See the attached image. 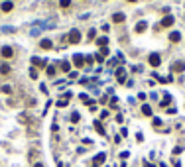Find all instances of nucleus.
Here are the masks:
<instances>
[{"mask_svg":"<svg viewBox=\"0 0 185 167\" xmlns=\"http://www.w3.org/2000/svg\"><path fill=\"white\" fill-rule=\"evenodd\" d=\"M173 22H175V18L173 16H164V20H161V28H169V26H173Z\"/></svg>","mask_w":185,"mask_h":167,"instance_id":"nucleus-3","label":"nucleus"},{"mask_svg":"<svg viewBox=\"0 0 185 167\" xmlns=\"http://www.w3.org/2000/svg\"><path fill=\"white\" fill-rule=\"evenodd\" d=\"M61 71H63V73H69V71H71V63L69 61H61Z\"/></svg>","mask_w":185,"mask_h":167,"instance_id":"nucleus-13","label":"nucleus"},{"mask_svg":"<svg viewBox=\"0 0 185 167\" xmlns=\"http://www.w3.org/2000/svg\"><path fill=\"white\" fill-rule=\"evenodd\" d=\"M67 104H69V98H67V97H63V98L57 100V106H59V108H63V106H67Z\"/></svg>","mask_w":185,"mask_h":167,"instance_id":"nucleus-15","label":"nucleus"},{"mask_svg":"<svg viewBox=\"0 0 185 167\" xmlns=\"http://www.w3.org/2000/svg\"><path fill=\"white\" fill-rule=\"evenodd\" d=\"M105 159H106L105 154H99L97 157H95V163H97V165H99V163H105Z\"/></svg>","mask_w":185,"mask_h":167,"instance_id":"nucleus-17","label":"nucleus"},{"mask_svg":"<svg viewBox=\"0 0 185 167\" xmlns=\"http://www.w3.org/2000/svg\"><path fill=\"white\" fill-rule=\"evenodd\" d=\"M160 63H161L160 55H158V53H152V55H150V65H152V67H160Z\"/></svg>","mask_w":185,"mask_h":167,"instance_id":"nucleus-4","label":"nucleus"},{"mask_svg":"<svg viewBox=\"0 0 185 167\" xmlns=\"http://www.w3.org/2000/svg\"><path fill=\"white\" fill-rule=\"evenodd\" d=\"M154 126H161V120L160 118H154Z\"/></svg>","mask_w":185,"mask_h":167,"instance_id":"nucleus-29","label":"nucleus"},{"mask_svg":"<svg viewBox=\"0 0 185 167\" xmlns=\"http://www.w3.org/2000/svg\"><path fill=\"white\" fill-rule=\"evenodd\" d=\"M2 92H6V94H8V92H12V89H10L8 85H4V86H2Z\"/></svg>","mask_w":185,"mask_h":167,"instance_id":"nucleus-27","label":"nucleus"},{"mask_svg":"<svg viewBox=\"0 0 185 167\" xmlns=\"http://www.w3.org/2000/svg\"><path fill=\"white\" fill-rule=\"evenodd\" d=\"M116 77H118V83H124V79H126V71H124L122 67L116 69Z\"/></svg>","mask_w":185,"mask_h":167,"instance_id":"nucleus-6","label":"nucleus"},{"mask_svg":"<svg viewBox=\"0 0 185 167\" xmlns=\"http://www.w3.org/2000/svg\"><path fill=\"white\" fill-rule=\"evenodd\" d=\"M97 45H101V47L108 45V38H99V39H97Z\"/></svg>","mask_w":185,"mask_h":167,"instance_id":"nucleus-18","label":"nucleus"},{"mask_svg":"<svg viewBox=\"0 0 185 167\" xmlns=\"http://www.w3.org/2000/svg\"><path fill=\"white\" fill-rule=\"evenodd\" d=\"M171 71H175V73H181V71H185V63L183 61H177L171 65Z\"/></svg>","mask_w":185,"mask_h":167,"instance_id":"nucleus-5","label":"nucleus"},{"mask_svg":"<svg viewBox=\"0 0 185 167\" xmlns=\"http://www.w3.org/2000/svg\"><path fill=\"white\" fill-rule=\"evenodd\" d=\"M79 118H81L79 112H73V114H71V122H79Z\"/></svg>","mask_w":185,"mask_h":167,"instance_id":"nucleus-23","label":"nucleus"},{"mask_svg":"<svg viewBox=\"0 0 185 167\" xmlns=\"http://www.w3.org/2000/svg\"><path fill=\"white\" fill-rule=\"evenodd\" d=\"M0 73H2V75H6V73H10V65H0Z\"/></svg>","mask_w":185,"mask_h":167,"instance_id":"nucleus-20","label":"nucleus"},{"mask_svg":"<svg viewBox=\"0 0 185 167\" xmlns=\"http://www.w3.org/2000/svg\"><path fill=\"white\" fill-rule=\"evenodd\" d=\"M181 39V34L179 32H171V34H169V41H173V43H177V41H179Z\"/></svg>","mask_w":185,"mask_h":167,"instance_id":"nucleus-7","label":"nucleus"},{"mask_svg":"<svg viewBox=\"0 0 185 167\" xmlns=\"http://www.w3.org/2000/svg\"><path fill=\"white\" fill-rule=\"evenodd\" d=\"M69 41H71V43H79V41H81V34H79L77 30H71V32H69Z\"/></svg>","mask_w":185,"mask_h":167,"instance_id":"nucleus-2","label":"nucleus"},{"mask_svg":"<svg viewBox=\"0 0 185 167\" xmlns=\"http://www.w3.org/2000/svg\"><path fill=\"white\" fill-rule=\"evenodd\" d=\"M34 167H43V165H41V163H35V165H34Z\"/></svg>","mask_w":185,"mask_h":167,"instance_id":"nucleus-31","label":"nucleus"},{"mask_svg":"<svg viewBox=\"0 0 185 167\" xmlns=\"http://www.w3.org/2000/svg\"><path fill=\"white\" fill-rule=\"evenodd\" d=\"M30 77L35 79V77H38V71H35V69H30Z\"/></svg>","mask_w":185,"mask_h":167,"instance_id":"nucleus-26","label":"nucleus"},{"mask_svg":"<svg viewBox=\"0 0 185 167\" xmlns=\"http://www.w3.org/2000/svg\"><path fill=\"white\" fill-rule=\"evenodd\" d=\"M144 167H156V165H152V163H146V165H144Z\"/></svg>","mask_w":185,"mask_h":167,"instance_id":"nucleus-30","label":"nucleus"},{"mask_svg":"<svg viewBox=\"0 0 185 167\" xmlns=\"http://www.w3.org/2000/svg\"><path fill=\"white\" fill-rule=\"evenodd\" d=\"M12 55H14V49H12V47H4V49H2V57H6V59H10Z\"/></svg>","mask_w":185,"mask_h":167,"instance_id":"nucleus-10","label":"nucleus"},{"mask_svg":"<svg viewBox=\"0 0 185 167\" xmlns=\"http://www.w3.org/2000/svg\"><path fill=\"white\" fill-rule=\"evenodd\" d=\"M95 130H97V132L101 134V136H105V128H102V124H101V122L97 120V122H95Z\"/></svg>","mask_w":185,"mask_h":167,"instance_id":"nucleus-16","label":"nucleus"},{"mask_svg":"<svg viewBox=\"0 0 185 167\" xmlns=\"http://www.w3.org/2000/svg\"><path fill=\"white\" fill-rule=\"evenodd\" d=\"M51 45H53V43H51V39H41V43H40L41 49H51Z\"/></svg>","mask_w":185,"mask_h":167,"instance_id":"nucleus-12","label":"nucleus"},{"mask_svg":"<svg viewBox=\"0 0 185 167\" xmlns=\"http://www.w3.org/2000/svg\"><path fill=\"white\" fill-rule=\"evenodd\" d=\"M128 2H136V0H128Z\"/></svg>","mask_w":185,"mask_h":167,"instance_id":"nucleus-32","label":"nucleus"},{"mask_svg":"<svg viewBox=\"0 0 185 167\" xmlns=\"http://www.w3.org/2000/svg\"><path fill=\"white\" fill-rule=\"evenodd\" d=\"M69 4H71V0H59V6H61V8H67Z\"/></svg>","mask_w":185,"mask_h":167,"instance_id":"nucleus-22","label":"nucleus"},{"mask_svg":"<svg viewBox=\"0 0 185 167\" xmlns=\"http://www.w3.org/2000/svg\"><path fill=\"white\" fill-rule=\"evenodd\" d=\"M142 114H144V116H152V108L148 106V104H144V106H142Z\"/></svg>","mask_w":185,"mask_h":167,"instance_id":"nucleus-19","label":"nucleus"},{"mask_svg":"<svg viewBox=\"0 0 185 167\" xmlns=\"http://www.w3.org/2000/svg\"><path fill=\"white\" fill-rule=\"evenodd\" d=\"M14 8V2H10V0H6V2H2V12H10Z\"/></svg>","mask_w":185,"mask_h":167,"instance_id":"nucleus-8","label":"nucleus"},{"mask_svg":"<svg viewBox=\"0 0 185 167\" xmlns=\"http://www.w3.org/2000/svg\"><path fill=\"white\" fill-rule=\"evenodd\" d=\"M166 97H164V100H161V106H166V104H169V100H171V97H169L167 92H164Z\"/></svg>","mask_w":185,"mask_h":167,"instance_id":"nucleus-21","label":"nucleus"},{"mask_svg":"<svg viewBox=\"0 0 185 167\" xmlns=\"http://www.w3.org/2000/svg\"><path fill=\"white\" fill-rule=\"evenodd\" d=\"M101 55H108V47H101Z\"/></svg>","mask_w":185,"mask_h":167,"instance_id":"nucleus-28","label":"nucleus"},{"mask_svg":"<svg viewBox=\"0 0 185 167\" xmlns=\"http://www.w3.org/2000/svg\"><path fill=\"white\" fill-rule=\"evenodd\" d=\"M32 63L35 65V67H46V61H41V59H38V57H32Z\"/></svg>","mask_w":185,"mask_h":167,"instance_id":"nucleus-14","label":"nucleus"},{"mask_svg":"<svg viewBox=\"0 0 185 167\" xmlns=\"http://www.w3.org/2000/svg\"><path fill=\"white\" fill-rule=\"evenodd\" d=\"M124 18H126V16H124L122 12H116L114 16H112V22H116V24H120V22H124Z\"/></svg>","mask_w":185,"mask_h":167,"instance_id":"nucleus-9","label":"nucleus"},{"mask_svg":"<svg viewBox=\"0 0 185 167\" xmlns=\"http://www.w3.org/2000/svg\"><path fill=\"white\" fill-rule=\"evenodd\" d=\"M89 39H97V30H91V32H89Z\"/></svg>","mask_w":185,"mask_h":167,"instance_id":"nucleus-24","label":"nucleus"},{"mask_svg":"<svg viewBox=\"0 0 185 167\" xmlns=\"http://www.w3.org/2000/svg\"><path fill=\"white\" fill-rule=\"evenodd\" d=\"M47 75L53 77V75H55V67H51V65H49V67H47Z\"/></svg>","mask_w":185,"mask_h":167,"instance_id":"nucleus-25","label":"nucleus"},{"mask_svg":"<svg viewBox=\"0 0 185 167\" xmlns=\"http://www.w3.org/2000/svg\"><path fill=\"white\" fill-rule=\"evenodd\" d=\"M73 65H75L77 69H81L85 65V57L83 55H73Z\"/></svg>","mask_w":185,"mask_h":167,"instance_id":"nucleus-1","label":"nucleus"},{"mask_svg":"<svg viewBox=\"0 0 185 167\" xmlns=\"http://www.w3.org/2000/svg\"><path fill=\"white\" fill-rule=\"evenodd\" d=\"M175 167H181V165H175Z\"/></svg>","mask_w":185,"mask_h":167,"instance_id":"nucleus-33","label":"nucleus"},{"mask_svg":"<svg viewBox=\"0 0 185 167\" xmlns=\"http://www.w3.org/2000/svg\"><path fill=\"white\" fill-rule=\"evenodd\" d=\"M146 28H148V24L142 20V22H138V24H136V32H138V34H142V32L146 30Z\"/></svg>","mask_w":185,"mask_h":167,"instance_id":"nucleus-11","label":"nucleus"}]
</instances>
